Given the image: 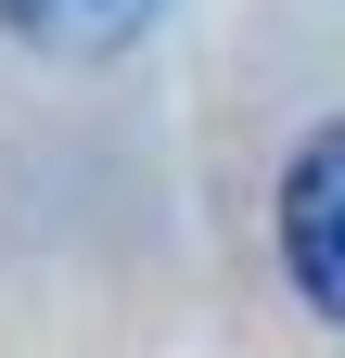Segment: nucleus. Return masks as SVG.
I'll return each instance as SVG.
<instances>
[{"mask_svg": "<svg viewBox=\"0 0 345 358\" xmlns=\"http://www.w3.org/2000/svg\"><path fill=\"white\" fill-rule=\"evenodd\" d=\"M281 268H294V294L345 333V115L307 128V154L281 166Z\"/></svg>", "mask_w": 345, "mask_h": 358, "instance_id": "1", "label": "nucleus"}, {"mask_svg": "<svg viewBox=\"0 0 345 358\" xmlns=\"http://www.w3.org/2000/svg\"><path fill=\"white\" fill-rule=\"evenodd\" d=\"M0 26H13L26 52H64V64H90V52H128V38L154 26V0H0Z\"/></svg>", "mask_w": 345, "mask_h": 358, "instance_id": "2", "label": "nucleus"}]
</instances>
